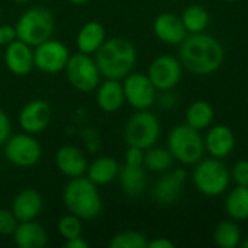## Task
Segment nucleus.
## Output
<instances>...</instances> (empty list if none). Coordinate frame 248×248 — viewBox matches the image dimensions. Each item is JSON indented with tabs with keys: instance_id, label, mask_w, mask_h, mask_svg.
<instances>
[{
	"instance_id": "f257e3e1",
	"label": "nucleus",
	"mask_w": 248,
	"mask_h": 248,
	"mask_svg": "<svg viewBox=\"0 0 248 248\" xmlns=\"http://www.w3.org/2000/svg\"><path fill=\"white\" fill-rule=\"evenodd\" d=\"M179 46V60L193 76H211L224 64L222 44L206 32L189 33Z\"/></svg>"
},
{
	"instance_id": "f03ea898",
	"label": "nucleus",
	"mask_w": 248,
	"mask_h": 248,
	"mask_svg": "<svg viewBox=\"0 0 248 248\" xmlns=\"http://www.w3.org/2000/svg\"><path fill=\"white\" fill-rule=\"evenodd\" d=\"M94 61L105 78L121 80L132 71L137 62V49L125 38H110L97 49Z\"/></svg>"
},
{
	"instance_id": "7ed1b4c3",
	"label": "nucleus",
	"mask_w": 248,
	"mask_h": 248,
	"mask_svg": "<svg viewBox=\"0 0 248 248\" xmlns=\"http://www.w3.org/2000/svg\"><path fill=\"white\" fill-rule=\"evenodd\" d=\"M62 201L70 214H74L80 219H94L102 212V198L89 177H73L62 193Z\"/></svg>"
},
{
	"instance_id": "20e7f679",
	"label": "nucleus",
	"mask_w": 248,
	"mask_h": 248,
	"mask_svg": "<svg viewBox=\"0 0 248 248\" xmlns=\"http://www.w3.org/2000/svg\"><path fill=\"white\" fill-rule=\"evenodd\" d=\"M196 190L208 198H218L227 193L231 185V173L221 158L209 157L199 160L192 173Z\"/></svg>"
},
{
	"instance_id": "39448f33",
	"label": "nucleus",
	"mask_w": 248,
	"mask_h": 248,
	"mask_svg": "<svg viewBox=\"0 0 248 248\" xmlns=\"http://www.w3.org/2000/svg\"><path fill=\"white\" fill-rule=\"evenodd\" d=\"M167 148L173 158L183 166H195L205 154V142L201 131L187 124L176 125L169 132Z\"/></svg>"
},
{
	"instance_id": "423d86ee",
	"label": "nucleus",
	"mask_w": 248,
	"mask_h": 248,
	"mask_svg": "<svg viewBox=\"0 0 248 248\" xmlns=\"http://www.w3.org/2000/svg\"><path fill=\"white\" fill-rule=\"evenodd\" d=\"M16 38L31 46H36L51 38L54 32L52 13L44 7H31L17 19Z\"/></svg>"
},
{
	"instance_id": "0eeeda50",
	"label": "nucleus",
	"mask_w": 248,
	"mask_h": 248,
	"mask_svg": "<svg viewBox=\"0 0 248 248\" xmlns=\"http://www.w3.org/2000/svg\"><path fill=\"white\" fill-rule=\"evenodd\" d=\"M161 135L158 118L145 110H137L125 125V141L128 145L147 150L157 144Z\"/></svg>"
},
{
	"instance_id": "6e6552de",
	"label": "nucleus",
	"mask_w": 248,
	"mask_h": 248,
	"mask_svg": "<svg viewBox=\"0 0 248 248\" xmlns=\"http://www.w3.org/2000/svg\"><path fill=\"white\" fill-rule=\"evenodd\" d=\"M65 74L70 81V84L78 90V92H93L100 84V71L94 60H92L90 55L77 52L74 55H70L67 65H65Z\"/></svg>"
},
{
	"instance_id": "1a4fd4ad",
	"label": "nucleus",
	"mask_w": 248,
	"mask_h": 248,
	"mask_svg": "<svg viewBox=\"0 0 248 248\" xmlns=\"http://www.w3.org/2000/svg\"><path fill=\"white\" fill-rule=\"evenodd\" d=\"M125 102L137 110L150 109L157 100V89L150 77L142 73H129L124 81Z\"/></svg>"
},
{
	"instance_id": "9d476101",
	"label": "nucleus",
	"mask_w": 248,
	"mask_h": 248,
	"mask_svg": "<svg viewBox=\"0 0 248 248\" xmlns=\"http://www.w3.org/2000/svg\"><path fill=\"white\" fill-rule=\"evenodd\" d=\"M4 144L6 158L17 167H32L42 155L41 145L32 134L13 135L12 138H7Z\"/></svg>"
},
{
	"instance_id": "9b49d317",
	"label": "nucleus",
	"mask_w": 248,
	"mask_h": 248,
	"mask_svg": "<svg viewBox=\"0 0 248 248\" xmlns=\"http://www.w3.org/2000/svg\"><path fill=\"white\" fill-rule=\"evenodd\" d=\"M183 65L179 58L173 55H160L153 60L147 76L157 89V92L173 90L182 80Z\"/></svg>"
},
{
	"instance_id": "f8f14e48",
	"label": "nucleus",
	"mask_w": 248,
	"mask_h": 248,
	"mask_svg": "<svg viewBox=\"0 0 248 248\" xmlns=\"http://www.w3.org/2000/svg\"><path fill=\"white\" fill-rule=\"evenodd\" d=\"M70 52L64 44L54 39H46L33 49L35 67L46 74H55L65 68Z\"/></svg>"
},
{
	"instance_id": "ddd939ff",
	"label": "nucleus",
	"mask_w": 248,
	"mask_h": 248,
	"mask_svg": "<svg viewBox=\"0 0 248 248\" xmlns=\"http://www.w3.org/2000/svg\"><path fill=\"white\" fill-rule=\"evenodd\" d=\"M187 180L185 169H170L154 185L153 198L157 203L170 206L179 202Z\"/></svg>"
},
{
	"instance_id": "4468645a",
	"label": "nucleus",
	"mask_w": 248,
	"mask_h": 248,
	"mask_svg": "<svg viewBox=\"0 0 248 248\" xmlns=\"http://www.w3.org/2000/svg\"><path fill=\"white\" fill-rule=\"evenodd\" d=\"M205 142V153H208L211 157L215 158H227L228 155L232 154L235 150L237 138L234 131L222 124L218 125H211L203 137Z\"/></svg>"
},
{
	"instance_id": "2eb2a0df",
	"label": "nucleus",
	"mask_w": 248,
	"mask_h": 248,
	"mask_svg": "<svg viewBox=\"0 0 248 248\" xmlns=\"http://www.w3.org/2000/svg\"><path fill=\"white\" fill-rule=\"evenodd\" d=\"M153 32L166 45H180L189 35L182 17L171 12L160 13L153 23Z\"/></svg>"
},
{
	"instance_id": "dca6fc26",
	"label": "nucleus",
	"mask_w": 248,
	"mask_h": 248,
	"mask_svg": "<svg viewBox=\"0 0 248 248\" xmlns=\"http://www.w3.org/2000/svg\"><path fill=\"white\" fill-rule=\"evenodd\" d=\"M51 121V108L45 100H32L19 113V125L26 134L42 132Z\"/></svg>"
},
{
	"instance_id": "f3484780",
	"label": "nucleus",
	"mask_w": 248,
	"mask_h": 248,
	"mask_svg": "<svg viewBox=\"0 0 248 248\" xmlns=\"http://www.w3.org/2000/svg\"><path fill=\"white\" fill-rule=\"evenodd\" d=\"M4 64L16 76H26L35 67L33 61V49L31 45L15 39L9 45H6L4 51Z\"/></svg>"
},
{
	"instance_id": "a211bd4d",
	"label": "nucleus",
	"mask_w": 248,
	"mask_h": 248,
	"mask_svg": "<svg viewBox=\"0 0 248 248\" xmlns=\"http://www.w3.org/2000/svg\"><path fill=\"white\" fill-rule=\"evenodd\" d=\"M42 198L35 189H23L12 202V212L19 222L33 221L42 212Z\"/></svg>"
},
{
	"instance_id": "6ab92c4d",
	"label": "nucleus",
	"mask_w": 248,
	"mask_h": 248,
	"mask_svg": "<svg viewBox=\"0 0 248 248\" xmlns=\"http://www.w3.org/2000/svg\"><path fill=\"white\" fill-rule=\"evenodd\" d=\"M55 164L58 170L67 177H78L87 171V160L81 150L73 145H64L57 151Z\"/></svg>"
},
{
	"instance_id": "aec40b11",
	"label": "nucleus",
	"mask_w": 248,
	"mask_h": 248,
	"mask_svg": "<svg viewBox=\"0 0 248 248\" xmlns=\"http://www.w3.org/2000/svg\"><path fill=\"white\" fill-rule=\"evenodd\" d=\"M96 100H97V106L103 112L106 113L118 112L125 103L124 86L119 83V80L106 78L103 83L97 86Z\"/></svg>"
},
{
	"instance_id": "412c9836",
	"label": "nucleus",
	"mask_w": 248,
	"mask_h": 248,
	"mask_svg": "<svg viewBox=\"0 0 248 248\" xmlns=\"http://www.w3.org/2000/svg\"><path fill=\"white\" fill-rule=\"evenodd\" d=\"M105 41H106L105 26L100 22L92 20L80 28L76 38V45L78 52L92 55L97 52V49L103 45Z\"/></svg>"
},
{
	"instance_id": "4be33fe9",
	"label": "nucleus",
	"mask_w": 248,
	"mask_h": 248,
	"mask_svg": "<svg viewBox=\"0 0 248 248\" xmlns=\"http://www.w3.org/2000/svg\"><path fill=\"white\" fill-rule=\"evenodd\" d=\"M13 240L19 248H42L48 243V235L41 224L25 221L17 224L13 232Z\"/></svg>"
},
{
	"instance_id": "5701e85b",
	"label": "nucleus",
	"mask_w": 248,
	"mask_h": 248,
	"mask_svg": "<svg viewBox=\"0 0 248 248\" xmlns=\"http://www.w3.org/2000/svg\"><path fill=\"white\" fill-rule=\"evenodd\" d=\"M118 177L122 190L131 198H137L142 195L147 187V176L142 166L125 164L124 167L119 169Z\"/></svg>"
},
{
	"instance_id": "b1692460",
	"label": "nucleus",
	"mask_w": 248,
	"mask_h": 248,
	"mask_svg": "<svg viewBox=\"0 0 248 248\" xmlns=\"http://www.w3.org/2000/svg\"><path fill=\"white\" fill-rule=\"evenodd\" d=\"M119 164L112 157H99L87 166V177L97 186L112 183L119 174Z\"/></svg>"
},
{
	"instance_id": "393cba45",
	"label": "nucleus",
	"mask_w": 248,
	"mask_h": 248,
	"mask_svg": "<svg viewBox=\"0 0 248 248\" xmlns=\"http://www.w3.org/2000/svg\"><path fill=\"white\" fill-rule=\"evenodd\" d=\"M224 208L230 219L237 222L248 219V186H237L231 189L225 198Z\"/></svg>"
},
{
	"instance_id": "a878e982",
	"label": "nucleus",
	"mask_w": 248,
	"mask_h": 248,
	"mask_svg": "<svg viewBox=\"0 0 248 248\" xmlns=\"http://www.w3.org/2000/svg\"><path fill=\"white\" fill-rule=\"evenodd\" d=\"M186 124L198 131L208 129L215 119V109L206 100H195L186 109Z\"/></svg>"
},
{
	"instance_id": "bb28decb",
	"label": "nucleus",
	"mask_w": 248,
	"mask_h": 248,
	"mask_svg": "<svg viewBox=\"0 0 248 248\" xmlns=\"http://www.w3.org/2000/svg\"><path fill=\"white\" fill-rule=\"evenodd\" d=\"M187 33H202L211 22L209 12L201 4H189L180 15Z\"/></svg>"
},
{
	"instance_id": "cd10ccee",
	"label": "nucleus",
	"mask_w": 248,
	"mask_h": 248,
	"mask_svg": "<svg viewBox=\"0 0 248 248\" xmlns=\"http://www.w3.org/2000/svg\"><path fill=\"white\" fill-rule=\"evenodd\" d=\"M243 234L234 219L221 221L214 231V241L221 248H235L241 244Z\"/></svg>"
},
{
	"instance_id": "c85d7f7f",
	"label": "nucleus",
	"mask_w": 248,
	"mask_h": 248,
	"mask_svg": "<svg viewBox=\"0 0 248 248\" xmlns=\"http://www.w3.org/2000/svg\"><path fill=\"white\" fill-rule=\"evenodd\" d=\"M173 155L169 151V148L161 147H150L145 150L144 154V167H147L151 171L155 173H166L173 167Z\"/></svg>"
},
{
	"instance_id": "c756f323",
	"label": "nucleus",
	"mask_w": 248,
	"mask_h": 248,
	"mask_svg": "<svg viewBox=\"0 0 248 248\" xmlns=\"http://www.w3.org/2000/svg\"><path fill=\"white\" fill-rule=\"evenodd\" d=\"M148 244L147 237L140 232V231H134V230H128V231H122L118 232L116 235L112 237L109 247L110 248H145Z\"/></svg>"
},
{
	"instance_id": "7c9ffc66",
	"label": "nucleus",
	"mask_w": 248,
	"mask_h": 248,
	"mask_svg": "<svg viewBox=\"0 0 248 248\" xmlns=\"http://www.w3.org/2000/svg\"><path fill=\"white\" fill-rule=\"evenodd\" d=\"M78 217H76L74 214H68L65 217H62L58 222V232L65 238V240H71L76 237H80L83 234V225Z\"/></svg>"
},
{
	"instance_id": "2f4dec72",
	"label": "nucleus",
	"mask_w": 248,
	"mask_h": 248,
	"mask_svg": "<svg viewBox=\"0 0 248 248\" xmlns=\"http://www.w3.org/2000/svg\"><path fill=\"white\" fill-rule=\"evenodd\" d=\"M230 173L231 182H234L237 186H248V160H238Z\"/></svg>"
},
{
	"instance_id": "473e14b6",
	"label": "nucleus",
	"mask_w": 248,
	"mask_h": 248,
	"mask_svg": "<svg viewBox=\"0 0 248 248\" xmlns=\"http://www.w3.org/2000/svg\"><path fill=\"white\" fill-rule=\"evenodd\" d=\"M17 222L19 221L16 219L12 211L0 209V235H13Z\"/></svg>"
},
{
	"instance_id": "72a5a7b5",
	"label": "nucleus",
	"mask_w": 248,
	"mask_h": 248,
	"mask_svg": "<svg viewBox=\"0 0 248 248\" xmlns=\"http://www.w3.org/2000/svg\"><path fill=\"white\" fill-rule=\"evenodd\" d=\"M144 154H145V150L128 145V150L125 153V164L144 166Z\"/></svg>"
},
{
	"instance_id": "f704fd0d",
	"label": "nucleus",
	"mask_w": 248,
	"mask_h": 248,
	"mask_svg": "<svg viewBox=\"0 0 248 248\" xmlns=\"http://www.w3.org/2000/svg\"><path fill=\"white\" fill-rule=\"evenodd\" d=\"M158 105L164 110H171L177 105V97H176V94L171 90H166L158 97Z\"/></svg>"
},
{
	"instance_id": "c9c22d12",
	"label": "nucleus",
	"mask_w": 248,
	"mask_h": 248,
	"mask_svg": "<svg viewBox=\"0 0 248 248\" xmlns=\"http://www.w3.org/2000/svg\"><path fill=\"white\" fill-rule=\"evenodd\" d=\"M16 38V29L10 25H1L0 26V45H9Z\"/></svg>"
},
{
	"instance_id": "e433bc0d",
	"label": "nucleus",
	"mask_w": 248,
	"mask_h": 248,
	"mask_svg": "<svg viewBox=\"0 0 248 248\" xmlns=\"http://www.w3.org/2000/svg\"><path fill=\"white\" fill-rule=\"evenodd\" d=\"M10 135V121L7 115L0 109V145L7 141Z\"/></svg>"
},
{
	"instance_id": "4c0bfd02",
	"label": "nucleus",
	"mask_w": 248,
	"mask_h": 248,
	"mask_svg": "<svg viewBox=\"0 0 248 248\" xmlns=\"http://www.w3.org/2000/svg\"><path fill=\"white\" fill-rule=\"evenodd\" d=\"M147 247L148 248H174L176 247V244H174L171 240L166 238V237H158V238H154V240L148 241Z\"/></svg>"
},
{
	"instance_id": "58836bf2",
	"label": "nucleus",
	"mask_w": 248,
	"mask_h": 248,
	"mask_svg": "<svg viewBox=\"0 0 248 248\" xmlns=\"http://www.w3.org/2000/svg\"><path fill=\"white\" fill-rule=\"evenodd\" d=\"M65 248H89V243L80 235V237H76V238H71V240H65Z\"/></svg>"
},
{
	"instance_id": "ea45409f",
	"label": "nucleus",
	"mask_w": 248,
	"mask_h": 248,
	"mask_svg": "<svg viewBox=\"0 0 248 248\" xmlns=\"http://www.w3.org/2000/svg\"><path fill=\"white\" fill-rule=\"evenodd\" d=\"M70 3H74V4H83V3H87L89 0H68Z\"/></svg>"
},
{
	"instance_id": "a19ab883",
	"label": "nucleus",
	"mask_w": 248,
	"mask_h": 248,
	"mask_svg": "<svg viewBox=\"0 0 248 248\" xmlns=\"http://www.w3.org/2000/svg\"><path fill=\"white\" fill-rule=\"evenodd\" d=\"M243 248H248V237H246L244 240H241V244H240Z\"/></svg>"
},
{
	"instance_id": "79ce46f5",
	"label": "nucleus",
	"mask_w": 248,
	"mask_h": 248,
	"mask_svg": "<svg viewBox=\"0 0 248 248\" xmlns=\"http://www.w3.org/2000/svg\"><path fill=\"white\" fill-rule=\"evenodd\" d=\"M15 1H19V3H25V1H29V0H15Z\"/></svg>"
},
{
	"instance_id": "37998d69",
	"label": "nucleus",
	"mask_w": 248,
	"mask_h": 248,
	"mask_svg": "<svg viewBox=\"0 0 248 248\" xmlns=\"http://www.w3.org/2000/svg\"><path fill=\"white\" fill-rule=\"evenodd\" d=\"M221 1H227V3H231V1H237V0H221Z\"/></svg>"
}]
</instances>
